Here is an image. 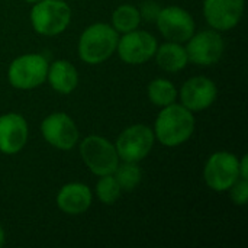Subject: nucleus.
<instances>
[{
    "instance_id": "f3484780",
    "label": "nucleus",
    "mask_w": 248,
    "mask_h": 248,
    "mask_svg": "<svg viewBox=\"0 0 248 248\" xmlns=\"http://www.w3.org/2000/svg\"><path fill=\"white\" fill-rule=\"evenodd\" d=\"M154 55H155L158 67L169 73H177L183 70L189 62L186 48H183L179 42L169 41L163 44L161 46H157V51Z\"/></svg>"
},
{
    "instance_id": "423d86ee",
    "label": "nucleus",
    "mask_w": 248,
    "mask_h": 248,
    "mask_svg": "<svg viewBox=\"0 0 248 248\" xmlns=\"http://www.w3.org/2000/svg\"><path fill=\"white\" fill-rule=\"evenodd\" d=\"M238 158L228 151H218L209 157L203 169L206 185L215 192L230 190V187L240 179Z\"/></svg>"
},
{
    "instance_id": "7ed1b4c3",
    "label": "nucleus",
    "mask_w": 248,
    "mask_h": 248,
    "mask_svg": "<svg viewBox=\"0 0 248 248\" xmlns=\"http://www.w3.org/2000/svg\"><path fill=\"white\" fill-rule=\"evenodd\" d=\"M71 20V9L64 0H39L31 10V23L35 32L54 36L65 31Z\"/></svg>"
},
{
    "instance_id": "b1692460",
    "label": "nucleus",
    "mask_w": 248,
    "mask_h": 248,
    "mask_svg": "<svg viewBox=\"0 0 248 248\" xmlns=\"http://www.w3.org/2000/svg\"><path fill=\"white\" fill-rule=\"evenodd\" d=\"M238 170H240V179H246L248 180V158L247 155H244L241 158V161H238Z\"/></svg>"
},
{
    "instance_id": "f8f14e48",
    "label": "nucleus",
    "mask_w": 248,
    "mask_h": 248,
    "mask_svg": "<svg viewBox=\"0 0 248 248\" xmlns=\"http://www.w3.org/2000/svg\"><path fill=\"white\" fill-rule=\"evenodd\" d=\"M244 12V0H205L203 15L215 31H230L238 25Z\"/></svg>"
},
{
    "instance_id": "a211bd4d",
    "label": "nucleus",
    "mask_w": 248,
    "mask_h": 248,
    "mask_svg": "<svg viewBox=\"0 0 248 248\" xmlns=\"http://www.w3.org/2000/svg\"><path fill=\"white\" fill-rule=\"evenodd\" d=\"M148 97L151 103L164 108L174 103L177 97V89L170 80L155 78L148 84Z\"/></svg>"
},
{
    "instance_id": "39448f33",
    "label": "nucleus",
    "mask_w": 248,
    "mask_h": 248,
    "mask_svg": "<svg viewBox=\"0 0 248 248\" xmlns=\"http://www.w3.org/2000/svg\"><path fill=\"white\" fill-rule=\"evenodd\" d=\"M80 155L89 170L96 176L113 174L119 164V155L115 145L97 135H90L81 141Z\"/></svg>"
},
{
    "instance_id": "412c9836",
    "label": "nucleus",
    "mask_w": 248,
    "mask_h": 248,
    "mask_svg": "<svg viewBox=\"0 0 248 248\" xmlns=\"http://www.w3.org/2000/svg\"><path fill=\"white\" fill-rule=\"evenodd\" d=\"M121 190L122 189L113 174L100 176L99 182L96 183V195L105 205H113L119 199Z\"/></svg>"
},
{
    "instance_id": "a878e982",
    "label": "nucleus",
    "mask_w": 248,
    "mask_h": 248,
    "mask_svg": "<svg viewBox=\"0 0 248 248\" xmlns=\"http://www.w3.org/2000/svg\"><path fill=\"white\" fill-rule=\"evenodd\" d=\"M26 3H36V1H39V0H25Z\"/></svg>"
},
{
    "instance_id": "1a4fd4ad",
    "label": "nucleus",
    "mask_w": 248,
    "mask_h": 248,
    "mask_svg": "<svg viewBox=\"0 0 248 248\" xmlns=\"http://www.w3.org/2000/svg\"><path fill=\"white\" fill-rule=\"evenodd\" d=\"M157 41L150 32L134 29L124 33V36L118 41L116 51L124 62L138 65L151 60L157 51Z\"/></svg>"
},
{
    "instance_id": "ddd939ff",
    "label": "nucleus",
    "mask_w": 248,
    "mask_h": 248,
    "mask_svg": "<svg viewBox=\"0 0 248 248\" xmlns=\"http://www.w3.org/2000/svg\"><path fill=\"white\" fill-rule=\"evenodd\" d=\"M218 90L215 83L208 77H192L180 90L182 105L190 112H201L208 109L217 99Z\"/></svg>"
},
{
    "instance_id": "2eb2a0df",
    "label": "nucleus",
    "mask_w": 248,
    "mask_h": 248,
    "mask_svg": "<svg viewBox=\"0 0 248 248\" xmlns=\"http://www.w3.org/2000/svg\"><path fill=\"white\" fill-rule=\"evenodd\" d=\"M92 205V192L83 183H68L57 195V206L67 215H80Z\"/></svg>"
},
{
    "instance_id": "aec40b11",
    "label": "nucleus",
    "mask_w": 248,
    "mask_h": 248,
    "mask_svg": "<svg viewBox=\"0 0 248 248\" xmlns=\"http://www.w3.org/2000/svg\"><path fill=\"white\" fill-rule=\"evenodd\" d=\"M113 176H115V179L119 183L122 190L131 192V190H134L140 185L142 173H141V169L138 167L137 163L125 161L121 166L118 164L116 170L113 171Z\"/></svg>"
},
{
    "instance_id": "9d476101",
    "label": "nucleus",
    "mask_w": 248,
    "mask_h": 248,
    "mask_svg": "<svg viewBox=\"0 0 248 248\" xmlns=\"http://www.w3.org/2000/svg\"><path fill=\"white\" fill-rule=\"evenodd\" d=\"M41 132L48 144L62 151L71 150L78 141V129L74 121L62 112L48 115L41 124Z\"/></svg>"
},
{
    "instance_id": "0eeeda50",
    "label": "nucleus",
    "mask_w": 248,
    "mask_h": 248,
    "mask_svg": "<svg viewBox=\"0 0 248 248\" xmlns=\"http://www.w3.org/2000/svg\"><path fill=\"white\" fill-rule=\"evenodd\" d=\"M154 132L147 125H132L126 128L116 140L115 148L121 160L138 163L144 160L153 145H154Z\"/></svg>"
},
{
    "instance_id": "5701e85b",
    "label": "nucleus",
    "mask_w": 248,
    "mask_h": 248,
    "mask_svg": "<svg viewBox=\"0 0 248 248\" xmlns=\"http://www.w3.org/2000/svg\"><path fill=\"white\" fill-rule=\"evenodd\" d=\"M138 10H140L141 19H145L147 22H155L161 7L155 1H144Z\"/></svg>"
},
{
    "instance_id": "4468645a",
    "label": "nucleus",
    "mask_w": 248,
    "mask_h": 248,
    "mask_svg": "<svg viewBox=\"0 0 248 248\" xmlns=\"http://www.w3.org/2000/svg\"><path fill=\"white\" fill-rule=\"evenodd\" d=\"M28 142V124L19 113L0 116V151L12 155L19 153Z\"/></svg>"
},
{
    "instance_id": "6ab92c4d",
    "label": "nucleus",
    "mask_w": 248,
    "mask_h": 248,
    "mask_svg": "<svg viewBox=\"0 0 248 248\" xmlns=\"http://www.w3.org/2000/svg\"><path fill=\"white\" fill-rule=\"evenodd\" d=\"M141 22V15L140 10L135 6L131 4H122L115 9L112 15V25L116 32H131L138 28Z\"/></svg>"
},
{
    "instance_id": "20e7f679",
    "label": "nucleus",
    "mask_w": 248,
    "mask_h": 248,
    "mask_svg": "<svg viewBox=\"0 0 248 248\" xmlns=\"http://www.w3.org/2000/svg\"><path fill=\"white\" fill-rule=\"evenodd\" d=\"M48 61L41 54H25L15 58L7 70L9 83L19 90H32L46 80Z\"/></svg>"
},
{
    "instance_id": "f03ea898",
    "label": "nucleus",
    "mask_w": 248,
    "mask_h": 248,
    "mask_svg": "<svg viewBox=\"0 0 248 248\" xmlns=\"http://www.w3.org/2000/svg\"><path fill=\"white\" fill-rule=\"evenodd\" d=\"M119 36L108 23H93L86 28L78 39V55L87 64H100L115 51Z\"/></svg>"
},
{
    "instance_id": "6e6552de",
    "label": "nucleus",
    "mask_w": 248,
    "mask_h": 248,
    "mask_svg": "<svg viewBox=\"0 0 248 248\" xmlns=\"http://www.w3.org/2000/svg\"><path fill=\"white\" fill-rule=\"evenodd\" d=\"M155 22L161 35L171 42H187L195 33V20L192 15L179 6L163 7Z\"/></svg>"
},
{
    "instance_id": "f257e3e1",
    "label": "nucleus",
    "mask_w": 248,
    "mask_h": 248,
    "mask_svg": "<svg viewBox=\"0 0 248 248\" xmlns=\"http://www.w3.org/2000/svg\"><path fill=\"white\" fill-rule=\"evenodd\" d=\"M195 131L193 113L183 105H169L158 113L154 137L166 147H177L186 142Z\"/></svg>"
},
{
    "instance_id": "393cba45",
    "label": "nucleus",
    "mask_w": 248,
    "mask_h": 248,
    "mask_svg": "<svg viewBox=\"0 0 248 248\" xmlns=\"http://www.w3.org/2000/svg\"><path fill=\"white\" fill-rule=\"evenodd\" d=\"M4 244V231H3V228L0 227V247Z\"/></svg>"
},
{
    "instance_id": "9b49d317",
    "label": "nucleus",
    "mask_w": 248,
    "mask_h": 248,
    "mask_svg": "<svg viewBox=\"0 0 248 248\" xmlns=\"http://www.w3.org/2000/svg\"><path fill=\"white\" fill-rule=\"evenodd\" d=\"M187 57L198 65H212L218 62L224 54V39L215 31H202L193 33L186 46Z\"/></svg>"
},
{
    "instance_id": "dca6fc26",
    "label": "nucleus",
    "mask_w": 248,
    "mask_h": 248,
    "mask_svg": "<svg viewBox=\"0 0 248 248\" xmlns=\"http://www.w3.org/2000/svg\"><path fill=\"white\" fill-rule=\"evenodd\" d=\"M46 80L55 92L61 94H70L77 87L78 74L70 61L58 60L48 67Z\"/></svg>"
},
{
    "instance_id": "4be33fe9",
    "label": "nucleus",
    "mask_w": 248,
    "mask_h": 248,
    "mask_svg": "<svg viewBox=\"0 0 248 248\" xmlns=\"http://www.w3.org/2000/svg\"><path fill=\"white\" fill-rule=\"evenodd\" d=\"M231 199L235 205L244 206L248 201V182L246 179H238L231 187Z\"/></svg>"
}]
</instances>
